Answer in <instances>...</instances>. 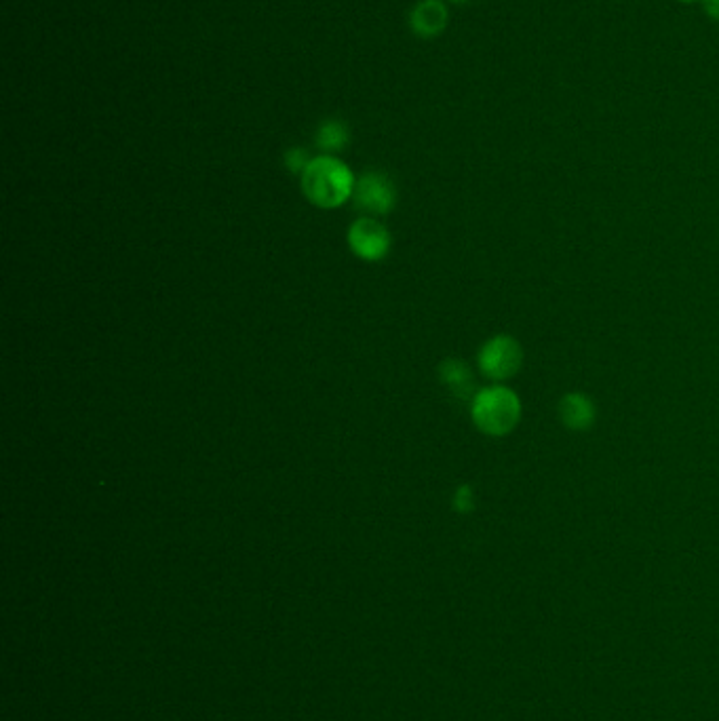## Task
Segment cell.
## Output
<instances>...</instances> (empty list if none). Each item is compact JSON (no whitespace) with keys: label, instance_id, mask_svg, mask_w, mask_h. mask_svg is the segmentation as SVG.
Wrapping results in <instances>:
<instances>
[{"label":"cell","instance_id":"4","mask_svg":"<svg viewBox=\"0 0 719 721\" xmlns=\"http://www.w3.org/2000/svg\"><path fill=\"white\" fill-rule=\"evenodd\" d=\"M355 205L367 218L388 216L395 209L397 203V190L393 180L384 173L367 171L355 184L353 192Z\"/></svg>","mask_w":719,"mask_h":721},{"label":"cell","instance_id":"1","mask_svg":"<svg viewBox=\"0 0 719 721\" xmlns=\"http://www.w3.org/2000/svg\"><path fill=\"white\" fill-rule=\"evenodd\" d=\"M355 184L353 171L332 154L313 159L302 173L304 197L321 209H336L344 205L353 197Z\"/></svg>","mask_w":719,"mask_h":721},{"label":"cell","instance_id":"13","mask_svg":"<svg viewBox=\"0 0 719 721\" xmlns=\"http://www.w3.org/2000/svg\"><path fill=\"white\" fill-rule=\"evenodd\" d=\"M679 3H696V0H679Z\"/></svg>","mask_w":719,"mask_h":721},{"label":"cell","instance_id":"6","mask_svg":"<svg viewBox=\"0 0 719 721\" xmlns=\"http://www.w3.org/2000/svg\"><path fill=\"white\" fill-rule=\"evenodd\" d=\"M559 420L561 424L570 428L574 433L589 431L597 420V407L595 401L585 393H568L559 401Z\"/></svg>","mask_w":719,"mask_h":721},{"label":"cell","instance_id":"12","mask_svg":"<svg viewBox=\"0 0 719 721\" xmlns=\"http://www.w3.org/2000/svg\"><path fill=\"white\" fill-rule=\"evenodd\" d=\"M705 5V11L711 19H715V22H719V0H703Z\"/></svg>","mask_w":719,"mask_h":721},{"label":"cell","instance_id":"10","mask_svg":"<svg viewBox=\"0 0 719 721\" xmlns=\"http://www.w3.org/2000/svg\"><path fill=\"white\" fill-rule=\"evenodd\" d=\"M452 504H454V509H456L458 513H462V515L471 513V511L475 509V492H473V487L466 485V483L460 485L458 490L454 492Z\"/></svg>","mask_w":719,"mask_h":721},{"label":"cell","instance_id":"8","mask_svg":"<svg viewBox=\"0 0 719 721\" xmlns=\"http://www.w3.org/2000/svg\"><path fill=\"white\" fill-rule=\"evenodd\" d=\"M439 380L454 397H458L462 401H466V399L473 401V397L477 395L475 376L471 372V367L460 359H445L439 365Z\"/></svg>","mask_w":719,"mask_h":721},{"label":"cell","instance_id":"9","mask_svg":"<svg viewBox=\"0 0 719 721\" xmlns=\"http://www.w3.org/2000/svg\"><path fill=\"white\" fill-rule=\"evenodd\" d=\"M348 144V129L342 121H327L317 131V146L327 154L340 152Z\"/></svg>","mask_w":719,"mask_h":721},{"label":"cell","instance_id":"11","mask_svg":"<svg viewBox=\"0 0 719 721\" xmlns=\"http://www.w3.org/2000/svg\"><path fill=\"white\" fill-rule=\"evenodd\" d=\"M310 161H313V159H308L306 150H302V148H291V150L285 152V165H287V169L291 173H300L302 175Z\"/></svg>","mask_w":719,"mask_h":721},{"label":"cell","instance_id":"14","mask_svg":"<svg viewBox=\"0 0 719 721\" xmlns=\"http://www.w3.org/2000/svg\"><path fill=\"white\" fill-rule=\"evenodd\" d=\"M454 3H464V0H454Z\"/></svg>","mask_w":719,"mask_h":721},{"label":"cell","instance_id":"5","mask_svg":"<svg viewBox=\"0 0 719 721\" xmlns=\"http://www.w3.org/2000/svg\"><path fill=\"white\" fill-rule=\"evenodd\" d=\"M393 237L376 218H359L348 228V247L363 262H380L391 251Z\"/></svg>","mask_w":719,"mask_h":721},{"label":"cell","instance_id":"7","mask_svg":"<svg viewBox=\"0 0 719 721\" xmlns=\"http://www.w3.org/2000/svg\"><path fill=\"white\" fill-rule=\"evenodd\" d=\"M412 30L422 38L439 36L448 26V9L441 0H422L412 11Z\"/></svg>","mask_w":719,"mask_h":721},{"label":"cell","instance_id":"2","mask_svg":"<svg viewBox=\"0 0 719 721\" xmlns=\"http://www.w3.org/2000/svg\"><path fill=\"white\" fill-rule=\"evenodd\" d=\"M471 418L483 435L504 437L513 433L521 420V401L509 386H485L471 401Z\"/></svg>","mask_w":719,"mask_h":721},{"label":"cell","instance_id":"3","mask_svg":"<svg viewBox=\"0 0 719 721\" xmlns=\"http://www.w3.org/2000/svg\"><path fill=\"white\" fill-rule=\"evenodd\" d=\"M477 361L485 378L494 384H502L511 380L521 369L523 348L513 336L498 334L481 346Z\"/></svg>","mask_w":719,"mask_h":721}]
</instances>
